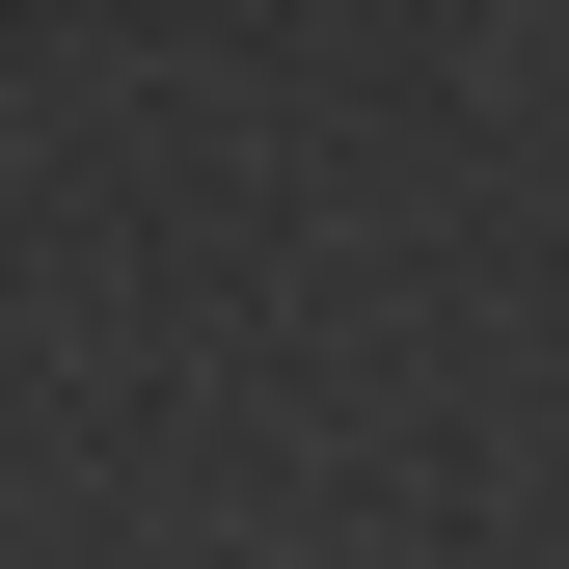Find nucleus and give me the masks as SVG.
Wrapping results in <instances>:
<instances>
[]
</instances>
